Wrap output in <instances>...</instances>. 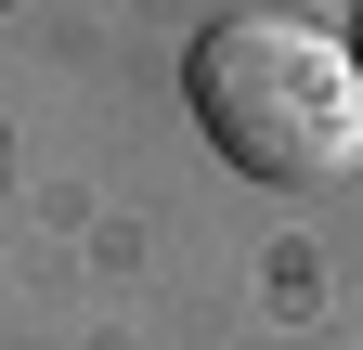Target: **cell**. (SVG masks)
<instances>
[{
    "label": "cell",
    "instance_id": "1",
    "mask_svg": "<svg viewBox=\"0 0 363 350\" xmlns=\"http://www.w3.org/2000/svg\"><path fill=\"white\" fill-rule=\"evenodd\" d=\"M182 104L247 182H350L363 169V52L325 39L311 13H220L182 52Z\"/></svg>",
    "mask_w": 363,
    "mask_h": 350
}]
</instances>
